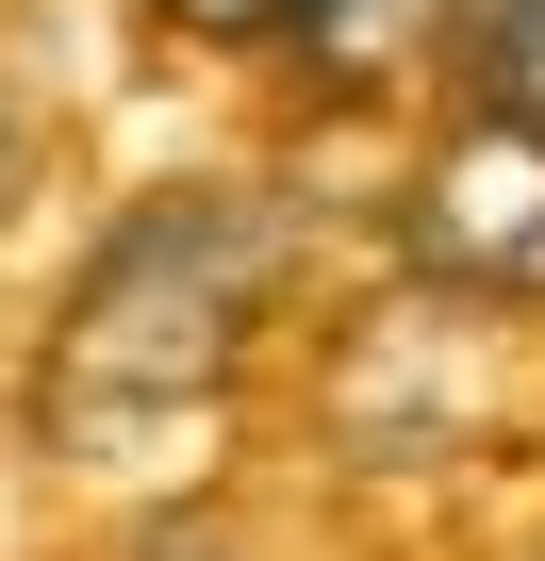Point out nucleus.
Instances as JSON below:
<instances>
[{
  "label": "nucleus",
  "instance_id": "f03ea898",
  "mask_svg": "<svg viewBox=\"0 0 545 561\" xmlns=\"http://www.w3.org/2000/svg\"><path fill=\"white\" fill-rule=\"evenodd\" d=\"M397 280L446 314H545V116L446 100L397 165Z\"/></svg>",
  "mask_w": 545,
  "mask_h": 561
},
{
  "label": "nucleus",
  "instance_id": "7ed1b4c3",
  "mask_svg": "<svg viewBox=\"0 0 545 561\" xmlns=\"http://www.w3.org/2000/svg\"><path fill=\"white\" fill-rule=\"evenodd\" d=\"M446 100L545 116V0H446Z\"/></svg>",
  "mask_w": 545,
  "mask_h": 561
},
{
  "label": "nucleus",
  "instance_id": "f257e3e1",
  "mask_svg": "<svg viewBox=\"0 0 545 561\" xmlns=\"http://www.w3.org/2000/svg\"><path fill=\"white\" fill-rule=\"evenodd\" d=\"M282 314V198L264 182H149L100 215V248L67 264V298L34 331V446L67 479H166L231 430L248 347Z\"/></svg>",
  "mask_w": 545,
  "mask_h": 561
},
{
  "label": "nucleus",
  "instance_id": "20e7f679",
  "mask_svg": "<svg viewBox=\"0 0 545 561\" xmlns=\"http://www.w3.org/2000/svg\"><path fill=\"white\" fill-rule=\"evenodd\" d=\"M149 34H182V50H315L331 34V0H133Z\"/></svg>",
  "mask_w": 545,
  "mask_h": 561
}]
</instances>
